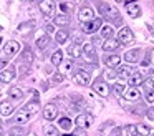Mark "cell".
Returning a JSON list of instances; mask_svg holds the SVG:
<instances>
[{"mask_svg":"<svg viewBox=\"0 0 154 136\" xmlns=\"http://www.w3.org/2000/svg\"><path fill=\"white\" fill-rule=\"evenodd\" d=\"M98 10H100V13L103 17H106V18H113L114 22L119 23V20H121L119 18V12H118L113 5H109V3H106V2H100L98 3Z\"/></svg>","mask_w":154,"mask_h":136,"instance_id":"6da1fadb","label":"cell"},{"mask_svg":"<svg viewBox=\"0 0 154 136\" xmlns=\"http://www.w3.org/2000/svg\"><path fill=\"white\" fill-rule=\"evenodd\" d=\"M94 118L91 113H81V115L76 116L75 123H76V128H81V129H88L91 125H93Z\"/></svg>","mask_w":154,"mask_h":136,"instance_id":"7a4b0ae2","label":"cell"},{"mask_svg":"<svg viewBox=\"0 0 154 136\" xmlns=\"http://www.w3.org/2000/svg\"><path fill=\"white\" fill-rule=\"evenodd\" d=\"M55 10H57V3L53 0H42L40 2V12L48 18H55Z\"/></svg>","mask_w":154,"mask_h":136,"instance_id":"3957f363","label":"cell"},{"mask_svg":"<svg viewBox=\"0 0 154 136\" xmlns=\"http://www.w3.org/2000/svg\"><path fill=\"white\" fill-rule=\"evenodd\" d=\"M118 42L123 43V45H129L134 42V33L131 32L129 27H123V28L118 32Z\"/></svg>","mask_w":154,"mask_h":136,"instance_id":"277c9868","label":"cell"},{"mask_svg":"<svg viewBox=\"0 0 154 136\" xmlns=\"http://www.w3.org/2000/svg\"><path fill=\"white\" fill-rule=\"evenodd\" d=\"M43 118L47 121H53V119L58 118V108L55 103H47L43 106Z\"/></svg>","mask_w":154,"mask_h":136,"instance_id":"5b68a950","label":"cell"},{"mask_svg":"<svg viewBox=\"0 0 154 136\" xmlns=\"http://www.w3.org/2000/svg\"><path fill=\"white\" fill-rule=\"evenodd\" d=\"M93 90L100 96H103V98H106V96L109 95V85H108L104 80H101V78H98L96 81L93 83Z\"/></svg>","mask_w":154,"mask_h":136,"instance_id":"8992f818","label":"cell"},{"mask_svg":"<svg viewBox=\"0 0 154 136\" xmlns=\"http://www.w3.org/2000/svg\"><path fill=\"white\" fill-rule=\"evenodd\" d=\"M83 53H85V56H86V62L88 63H93V65H96V63H98V55H96L94 46L91 45V43H85V45H83Z\"/></svg>","mask_w":154,"mask_h":136,"instance_id":"52a82bcc","label":"cell"},{"mask_svg":"<svg viewBox=\"0 0 154 136\" xmlns=\"http://www.w3.org/2000/svg\"><path fill=\"white\" fill-rule=\"evenodd\" d=\"M124 7H126V12L131 18H139L141 17V7L134 0H126V5Z\"/></svg>","mask_w":154,"mask_h":136,"instance_id":"ba28073f","label":"cell"},{"mask_svg":"<svg viewBox=\"0 0 154 136\" xmlns=\"http://www.w3.org/2000/svg\"><path fill=\"white\" fill-rule=\"evenodd\" d=\"M101 27H103V20L101 18H93L91 22L83 23V32L85 33H94V32H98Z\"/></svg>","mask_w":154,"mask_h":136,"instance_id":"9c48e42d","label":"cell"},{"mask_svg":"<svg viewBox=\"0 0 154 136\" xmlns=\"http://www.w3.org/2000/svg\"><path fill=\"white\" fill-rule=\"evenodd\" d=\"M73 81L76 85L88 86L90 85V73L85 71V70H78V73H75V76H73Z\"/></svg>","mask_w":154,"mask_h":136,"instance_id":"30bf717a","label":"cell"},{"mask_svg":"<svg viewBox=\"0 0 154 136\" xmlns=\"http://www.w3.org/2000/svg\"><path fill=\"white\" fill-rule=\"evenodd\" d=\"M78 18H80L83 23L91 22V20L94 18V10L91 8V7H81L80 12H78Z\"/></svg>","mask_w":154,"mask_h":136,"instance_id":"8fae6325","label":"cell"},{"mask_svg":"<svg viewBox=\"0 0 154 136\" xmlns=\"http://www.w3.org/2000/svg\"><path fill=\"white\" fill-rule=\"evenodd\" d=\"M40 109V100L38 98H33V100H30V101L27 103V105L23 106V109L22 111L23 113H27V115H30V116H33L35 113Z\"/></svg>","mask_w":154,"mask_h":136,"instance_id":"7c38bea8","label":"cell"},{"mask_svg":"<svg viewBox=\"0 0 154 136\" xmlns=\"http://www.w3.org/2000/svg\"><path fill=\"white\" fill-rule=\"evenodd\" d=\"M15 76H17L15 68H14V66H8L7 70H2V71H0V81H2V83H10Z\"/></svg>","mask_w":154,"mask_h":136,"instance_id":"4fadbf2b","label":"cell"},{"mask_svg":"<svg viewBox=\"0 0 154 136\" xmlns=\"http://www.w3.org/2000/svg\"><path fill=\"white\" fill-rule=\"evenodd\" d=\"M30 118H32L30 115H27V113L20 111V113H15V115L12 116V123H14L15 126H22V125H25V123L30 121Z\"/></svg>","mask_w":154,"mask_h":136,"instance_id":"5bb4252c","label":"cell"},{"mask_svg":"<svg viewBox=\"0 0 154 136\" xmlns=\"http://www.w3.org/2000/svg\"><path fill=\"white\" fill-rule=\"evenodd\" d=\"M119 63H121V56L118 53H111V55L104 56V65L109 66V68H116V66H119Z\"/></svg>","mask_w":154,"mask_h":136,"instance_id":"9a60e30c","label":"cell"},{"mask_svg":"<svg viewBox=\"0 0 154 136\" xmlns=\"http://www.w3.org/2000/svg\"><path fill=\"white\" fill-rule=\"evenodd\" d=\"M141 58V50L139 48H134V50H128L126 53H124V60H126L128 63H137Z\"/></svg>","mask_w":154,"mask_h":136,"instance_id":"2e32d148","label":"cell"},{"mask_svg":"<svg viewBox=\"0 0 154 136\" xmlns=\"http://www.w3.org/2000/svg\"><path fill=\"white\" fill-rule=\"evenodd\" d=\"M20 50V45H18V42H15V40H10V42H7V45L4 46V53L7 56H14L15 53Z\"/></svg>","mask_w":154,"mask_h":136,"instance_id":"e0dca14e","label":"cell"},{"mask_svg":"<svg viewBox=\"0 0 154 136\" xmlns=\"http://www.w3.org/2000/svg\"><path fill=\"white\" fill-rule=\"evenodd\" d=\"M124 98H126L128 101H137V100L141 98V90L136 88V86H131L129 90L124 91Z\"/></svg>","mask_w":154,"mask_h":136,"instance_id":"ac0fdd59","label":"cell"},{"mask_svg":"<svg viewBox=\"0 0 154 136\" xmlns=\"http://www.w3.org/2000/svg\"><path fill=\"white\" fill-rule=\"evenodd\" d=\"M14 113V105L10 100H2L0 101V115L2 116H10Z\"/></svg>","mask_w":154,"mask_h":136,"instance_id":"d6986e66","label":"cell"},{"mask_svg":"<svg viewBox=\"0 0 154 136\" xmlns=\"http://www.w3.org/2000/svg\"><path fill=\"white\" fill-rule=\"evenodd\" d=\"M103 50L104 52H116L118 48H119V42H118V40H114V38H109V40H104V43L103 45Z\"/></svg>","mask_w":154,"mask_h":136,"instance_id":"ffe728a7","label":"cell"},{"mask_svg":"<svg viewBox=\"0 0 154 136\" xmlns=\"http://www.w3.org/2000/svg\"><path fill=\"white\" fill-rule=\"evenodd\" d=\"M134 73V70L131 68L129 65H123V66H118V76H119V78H129L131 75H133Z\"/></svg>","mask_w":154,"mask_h":136,"instance_id":"44dd1931","label":"cell"},{"mask_svg":"<svg viewBox=\"0 0 154 136\" xmlns=\"http://www.w3.org/2000/svg\"><path fill=\"white\" fill-rule=\"evenodd\" d=\"M68 38H70V32H68V30L61 28V30H58V32H55V40H57L58 43H65Z\"/></svg>","mask_w":154,"mask_h":136,"instance_id":"7402d4cb","label":"cell"},{"mask_svg":"<svg viewBox=\"0 0 154 136\" xmlns=\"http://www.w3.org/2000/svg\"><path fill=\"white\" fill-rule=\"evenodd\" d=\"M35 43H37V48H38V50H45L48 45H50V36H48L47 33H45V35L38 36Z\"/></svg>","mask_w":154,"mask_h":136,"instance_id":"603a6c76","label":"cell"},{"mask_svg":"<svg viewBox=\"0 0 154 136\" xmlns=\"http://www.w3.org/2000/svg\"><path fill=\"white\" fill-rule=\"evenodd\" d=\"M128 80H129V85H131V86H136V88H137L139 85H143V81H144V80H143V75H141V73H137V71H134Z\"/></svg>","mask_w":154,"mask_h":136,"instance_id":"cb8c5ba5","label":"cell"},{"mask_svg":"<svg viewBox=\"0 0 154 136\" xmlns=\"http://www.w3.org/2000/svg\"><path fill=\"white\" fill-rule=\"evenodd\" d=\"M136 133H137V136H151L152 134V129H151V126H147V125H137L136 126Z\"/></svg>","mask_w":154,"mask_h":136,"instance_id":"d4e9b609","label":"cell"},{"mask_svg":"<svg viewBox=\"0 0 154 136\" xmlns=\"http://www.w3.org/2000/svg\"><path fill=\"white\" fill-rule=\"evenodd\" d=\"M58 7H60V10H61V13H63V15H70V13L73 12V8H75L73 3L68 2V0H63V2H61Z\"/></svg>","mask_w":154,"mask_h":136,"instance_id":"484cf974","label":"cell"},{"mask_svg":"<svg viewBox=\"0 0 154 136\" xmlns=\"http://www.w3.org/2000/svg\"><path fill=\"white\" fill-rule=\"evenodd\" d=\"M58 126H60L63 131H70L73 125H71V119L68 118V116H61V118L58 119Z\"/></svg>","mask_w":154,"mask_h":136,"instance_id":"4316f807","label":"cell"},{"mask_svg":"<svg viewBox=\"0 0 154 136\" xmlns=\"http://www.w3.org/2000/svg\"><path fill=\"white\" fill-rule=\"evenodd\" d=\"M8 96L14 100H22L23 98V90H20L18 86H12L10 90H8Z\"/></svg>","mask_w":154,"mask_h":136,"instance_id":"83f0119b","label":"cell"},{"mask_svg":"<svg viewBox=\"0 0 154 136\" xmlns=\"http://www.w3.org/2000/svg\"><path fill=\"white\" fill-rule=\"evenodd\" d=\"M73 60L71 58H68V60H65V62H61V75H66V73H70L71 70H73Z\"/></svg>","mask_w":154,"mask_h":136,"instance_id":"f1b7e54d","label":"cell"},{"mask_svg":"<svg viewBox=\"0 0 154 136\" xmlns=\"http://www.w3.org/2000/svg\"><path fill=\"white\" fill-rule=\"evenodd\" d=\"M43 133H45V136H60L58 128L53 126V125H45L43 126Z\"/></svg>","mask_w":154,"mask_h":136,"instance_id":"f546056e","label":"cell"},{"mask_svg":"<svg viewBox=\"0 0 154 136\" xmlns=\"http://www.w3.org/2000/svg\"><path fill=\"white\" fill-rule=\"evenodd\" d=\"M61 62H63V52H61V50H57V52L51 55V65L60 66Z\"/></svg>","mask_w":154,"mask_h":136,"instance_id":"4dcf8cb0","label":"cell"},{"mask_svg":"<svg viewBox=\"0 0 154 136\" xmlns=\"http://www.w3.org/2000/svg\"><path fill=\"white\" fill-rule=\"evenodd\" d=\"M101 35H103V38H104V40L113 38V35H114L113 27H111V25H104V27H101Z\"/></svg>","mask_w":154,"mask_h":136,"instance_id":"1f68e13d","label":"cell"},{"mask_svg":"<svg viewBox=\"0 0 154 136\" xmlns=\"http://www.w3.org/2000/svg\"><path fill=\"white\" fill-rule=\"evenodd\" d=\"M70 23V17L68 15H63V13H60V15L55 17V25H60V27H65Z\"/></svg>","mask_w":154,"mask_h":136,"instance_id":"d6a6232c","label":"cell"},{"mask_svg":"<svg viewBox=\"0 0 154 136\" xmlns=\"http://www.w3.org/2000/svg\"><path fill=\"white\" fill-rule=\"evenodd\" d=\"M68 53H70V55L73 56V58H78V56H80L81 53H83V50L80 48V45H71L70 48H68Z\"/></svg>","mask_w":154,"mask_h":136,"instance_id":"836d02e7","label":"cell"},{"mask_svg":"<svg viewBox=\"0 0 154 136\" xmlns=\"http://www.w3.org/2000/svg\"><path fill=\"white\" fill-rule=\"evenodd\" d=\"M22 60H23V63H27V65H30V63L33 62V53H32L28 48H25V52L22 53Z\"/></svg>","mask_w":154,"mask_h":136,"instance_id":"e575fe53","label":"cell"},{"mask_svg":"<svg viewBox=\"0 0 154 136\" xmlns=\"http://www.w3.org/2000/svg\"><path fill=\"white\" fill-rule=\"evenodd\" d=\"M123 133H124V136H137V133H136V126H134V125H128V126H124Z\"/></svg>","mask_w":154,"mask_h":136,"instance_id":"d590c367","label":"cell"},{"mask_svg":"<svg viewBox=\"0 0 154 136\" xmlns=\"http://www.w3.org/2000/svg\"><path fill=\"white\" fill-rule=\"evenodd\" d=\"M8 136H23V128L22 126H12Z\"/></svg>","mask_w":154,"mask_h":136,"instance_id":"8d00e7d4","label":"cell"},{"mask_svg":"<svg viewBox=\"0 0 154 136\" xmlns=\"http://www.w3.org/2000/svg\"><path fill=\"white\" fill-rule=\"evenodd\" d=\"M114 90H116L118 95H123V93L126 91V85H124L123 81H118L116 85H114Z\"/></svg>","mask_w":154,"mask_h":136,"instance_id":"74e56055","label":"cell"},{"mask_svg":"<svg viewBox=\"0 0 154 136\" xmlns=\"http://www.w3.org/2000/svg\"><path fill=\"white\" fill-rule=\"evenodd\" d=\"M144 88L147 90V91H154V81L151 78H147V80H144Z\"/></svg>","mask_w":154,"mask_h":136,"instance_id":"f35d334b","label":"cell"},{"mask_svg":"<svg viewBox=\"0 0 154 136\" xmlns=\"http://www.w3.org/2000/svg\"><path fill=\"white\" fill-rule=\"evenodd\" d=\"M63 80H65V75H61V73H55L53 78H51V81L57 83V85H58V83H61Z\"/></svg>","mask_w":154,"mask_h":136,"instance_id":"ab89813d","label":"cell"},{"mask_svg":"<svg viewBox=\"0 0 154 136\" xmlns=\"http://www.w3.org/2000/svg\"><path fill=\"white\" fill-rule=\"evenodd\" d=\"M123 134V129L119 128V126H116V128H113V131L109 133V136H121Z\"/></svg>","mask_w":154,"mask_h":136,"instance_id":"60d3db41","label":"cell"},{"mask_svg":"<svg viewBox=\"0 0 154 136\" xmlns=\"http://www.w3.org/2000/svg\"><path fill=\"white\" fill-rule=\"evenodd\" d=\"M71 136H86V131H85V129H81V128H76Z\"/></svg>","mask_w":154,"mask_h":136,"instance_id":"b9f144b4","label":"cell"},{"mask_svg":"<svg viewBox=\"0 0 154 136\" xmlns=\"http://www.w3.org/2000/svg\"><path fill=\"white\" fill-rule=\"evenodd\" d=\"M146 101L147 103H154V91H147L146 93Z\"/></svg>","mask_w":154,"mask_h":136,"instance_id":"7bdbcfd3","label":"cell"},{"mask_svg":"<svg viewBox=\"0 0 154 136\" xmlns=\"http://www.w3.org/2000/svg\"><path fill=\"white\" fill-rule=\"evenodd\" d=\"M8 65V60L7 58H4V60H0V71H2V70L5 68V66Z\"/></svg>","mask_w":154,"mask_h":136,"instance_id":"ee69618b","label":"cell"},{"mask_svg":"<svg viewBox=\"0 0 154 136\" xmlns=\"http://www.w3.org/2000/svg\"><path fill=\"white\" fill-rule=\"evenodd\" d=\"M146 116H147V118H149V119H152V121H154V108H151V109H147V113H146Z\"/></svg>","mask_w":154,"mask_h":136,"instance_id":"f6af8a7d","label":"cell"},{"mask_svg":"<svg viewBox=\"0 0 154 136\" xmlns=\"http://www.w3.org/2000/svg\"><path fill=\"white\" fill-rule=\"evenodd\" d=\"M45 30H47V35H48V33H51V32H57L53 25H47V27H45Z\"/></svg>","mask_w":154,"mask_h":136,"instance_id":"bcb514c9","label":"cell"},{"mask_svg":"<svg viewBox=\"0 0 154 136\" xmlns=\"http://www.w3.org/2000/svg\"><path fill=\"white\" fill-rule=\"evenodd\" d=\"M33 25H35V22L32 20V22H28L27 25H20V30H23V28H28V27H33Z\"/></svg>","mask_w":154,"mask_h":136,"instance_id":"7dc6e473","label":"cell"},{"mask_svg":"<svg viewBox=\"0 0 154 136\" xmlns=\"http://www.w3.org/2000/svg\"><path fill=\"white\" fill-rule=\"evenodd\" d=\"M149 63H151V58H149V56H147L146 60H143V62H141V65H143V66H147V65H149Z\"/></svg>","mask_w":154,"mask_h":136,"instance_id":"c3c4849f","label":"cell"},{"mask_svg":"<svg viewBox=\"0 0 154 136\" xmlns=\"http://www.w3.org/2000/svg\"><path fill=\"white\" fill-rule=\"evenodd\" d=\"M27 136H37V134H35V131H30V133H28Z\"/></svg>","mask_w":154,"mask_h":136,"instance_id":"681fc988","label":"cell"},{"mask_svg":"<svg viewBox=\"0 0 154 136\" xmlns=\"http://www.w3.org/2000/svg\"><path fill=\"white\" fill-rule=\"evenodd\" d=\"M2 131H4V126H2V121H0V134H2Z\"/></svg>","mask_w":154,"mask_h":136,"instance_id":"f907efd6","label":"cell"},{"mask_svg":"<svg viewBox=\"0 0 154 136\" xmlns=\"http://www.w3.org/2000/svg\"><path fill=\"white\" fill-rule=\"evenodd\" d=\"M116 2H123V0H116Z\"/></svg>","mask_w":154,"mask_h":136,"instance_id":"816d5d0a","label":"cell"},{"mask_svg":"<svg viewBox=\"0 0 154 136\" xmlns=\"http://www.w3.org/2000/svg\"><path fill=\"white\" fill-rule=\"evenodd\" d=\"M22 2H28V0H22Z\"/></svg>","mask_w":154,"mask_h":136,"instance_id":"f5cc1de1","label":"cell"},{"mask_svg":"<svg viewBox=\"0 0 154 136\" xmlns=\"http://www.w3.org/2000/svg\"><path fill=\"white\" fill-rule=\"evenodd\" d=\"M0 43H2V38H0Z\"/></svg>","mask_w":154,"mask_h":136,"instance_id":"db71d44e","label":"cell"},{"mask_svg":"<svg viewBox=\"0 0 154 136\" xmlns=\"http://www.w3.org/2000/svg\"><path fill=\"white\" fill-rule=\"evenodd\" d=\"M151 136H154V133H152V134H151Z\"/></svg>","mask_w":154,"mask_h":136,"instance_id":"11a10c76","label":"cell"}]
</instances>
